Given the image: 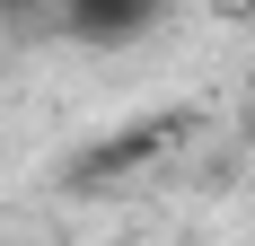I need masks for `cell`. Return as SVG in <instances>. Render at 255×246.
Instances as JSON below:
<instances>
[{
    "mask_svg": "<svg viewBox=\"0 0 255 246\" xmlns=\"http://www.w3.org/2000/svg\"><path fill=\"white\" fill-rule=\"evenodd\" d=\"M150 26H158L150 0H71L62 9V35H79V44H132Z\"/></svg>",
    "mask_w": 255,
    "mask_h": 246,
    "instance_id": "6da1fadb",
    "label": "cell"
}]
</instances>
